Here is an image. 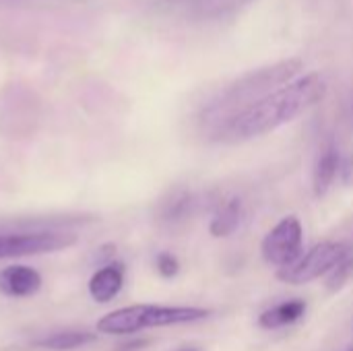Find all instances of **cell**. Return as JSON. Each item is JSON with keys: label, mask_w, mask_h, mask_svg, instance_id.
I'll return each instance as SVG.
<instances>
[{"label": "cell", "mask_w": 353, "mask_h": 351, "mask_svg": "<svg viewBox=\"0 0 353 351\" xmlns=\"http://www.w3.org/2000/svg\"><path fill=\"white\" fill-rule=\"evenodd\" d=\"M325 93L327 83L323 74L308 72L265 95L263 99H259L256 103H252L225 124L213 128V139L240 143L273 132L283 124L294 122L296 118L312 110L316 103H321Z\"/></svg>", "instance_id": "1"}, {"label": "cell", "mask_w": 353, "mask_h": 351, "mask_svg": "<svg viewBox=\"0 0 353 351\" xmlns=\"http://www.w3.org/2000/svg\"><path fill=\"white\" fill-rule=\"evenodd\" d=\"M304 64L298 58L281 60L271 66L256 68L240 79H236L205 112L207 120L211 122L213 128L225 124L265 95L273 93L275 89L296 81V77L302 72Z\"/></svg>", "instance_id": "2"}, {"label": "cell", "mask_w": 353, "mask_h": 351, "mask_svg": "<svg viewBox=\"0 0 353 351\" xmlns=\"http://www.w3.org/2000/svg\"><path fill=\"white\" fill-rule=\"evenodd\" d=\"M211 317V310L196 306H155L134 304L122 306L97 321V333L101 335H132L143 329L190 325Z\"/></svg>", "instance_id": "3"}, {"label": "cell", "mask_w": 353, "mask_h": 351, "mask_svg": "<svg viewBox=\"0 0 353 351\" xmlns=\"http://www.w3.org/2000/svg\"><path fill=\"white\" fill-rule=\"evenodd\" d=\"M350 257V248L341 242H323L310 248L298 263L288 269H281L277 277L290 285H304L314 279H321L341 267Z\"/></svg>", "instance_id": "4"}, {"label": "cell", "mask_w": 353, "mask_h": 351, "mask_svg": "<svg viewBox=\"0 0 353 351\" xmlns=\"http://www.w3.org/2000/svg\"><path fill=\"white\" fill-rule=\"evenodd\" d=\"M77 234L66 230H27L0 234V261L58 252L77 244Z\"/></svg>", "instance_id": "5"}, {"label": "cell", "mask_w": 353, "mask_h": 351, "mask_svg": "<svg viewBox=\"0 0 353 351\" xmlns=\"http://www.w3.org/2000/svg\"><path fill=\"white\" fill-rule=\"evenodd\" d=\"M304 248V230L298 217L290 215L283 217L265 238L261 244V254L267 265L281 269L292 267L302 259Z\"/></svg>", "instance_id": "6"}, {"label": "cell", "mask_w": 353, "mask_h": 351, "mask_svg": "<svg viewBox=\"0 0 353 351\" xmlns=\"http://www.w3.org/2000/svg\"><path fill=\"white\" fill-rule=\"evenodd\" d=\"M41 275L29 265H10L0 271V292L8 298H31L41 290Z\"/></svg>", "instance_id": "7"}, {"label": "cell", "mask_w": 353, "mask_h": 351, "mask_svg": "<svg viewBox=\"0 0 353 351\" xmlns=\"http://www.w3.org/2000/svg\"><path fill=\"white\" fill-rule=\"evenodd\" d=\"M124 271H126L124 265L118 261L101 265L87 283V292L91 300L97 304H110L124 288Z\"/></svg>", "instance_id": "8"}, {"label": "cell", "mask_w": 353, "mask_h": 351, "mask_svg": "<svg viewBox=\"0 0 353 351\" xmlns=\"http://www.w3.org/2000/svg\"><path fill=\"white\" fill-rule=\"evenodd\" d=\"M339 170H341V157L337 153V147L335 145H329L321 153V157L316 159L314 174H312V188H314V194L319 199L329 192V188L333 186Z\"/></svg>", "instance_id": "9"}, {"label": "cell", "mask_w": 353, "mask_h": 351, "mask_svg": "<svg viewBox=\"0 0 353 351\" xmlns=\"http://www.w3.org/2000/svg\"><path fill=\"white\" fill-rule=\"evenodd\" d=\"M242 215H244V207H242V201L240 199H228V201H223L217 207V211H215V215H213V219L209 223L211 236L213 238H228V236H232L240 228Z\"/></svg>", "instance_id": "10"}, {"label": "cell", "mask_w": 353, "mask_h": 351, "mask_svg": "<svg viewBox=\"0 0 353 351\" xmlns=\"http://www.w3.org/2000/svg\"><path fill=\"white\" fill-rule=\"evenodd\" d=\"M97 341V333H89V331H62V333H52L48 337L35 339L31 343V348L35 350H48V351H74L85 345H91Z\"/></svg>", "instance_id": "11"}, {"label": "cell", "mask_w": 353, "mask_h": 351, "mask_svg": "<svg viewBox=\"0 0 353 351\" xmlns=\"http://www.w3.org/2000/svg\"><path fill=\"white\" fill-rule=\"evenodd\" d=\"M306 312V302L304 300H290V302H281L269 310H265L259 317V325L263 329H281L288 325L298 323Z\"/></svg>", "instance_id": "12"}, {"label": "cell", "mask_w": 353, "mask_h": 351, "mask_svg": "<svg viewBox=\"0 0 353 351\" xmlns=\"http://www.w3.org/2000/svg\"><path fill=\"white\" fill-rule=\"evenodd\" d=\"M192 205H194V201H192V194L190 192H186V190H180V192H176V194H172V199L170 201H165L163 203V207H161V221L163 223H170V225H174V223H180V221H184V219H188L190 217V213H192Z\"/></svg>", "instance_id": "13"}, {"label": "cell", "mask_w": 353, "mask_h": 351, "mask_svg": "<svg viewBox=\"0 0 353 351\" xmlns=\"http://www.w3.org/2000/svg\"><path fill=\"white\" fill-rule=\"evenodd\" d=\"M155 269L163 279H172L180 273V261L172 252H159L155 259Z\"/></svg>", "instance_id": "14"}, {"label": "cell", "mask_w": 353, "mask_h": 351, "mask_svg": "<svg viewBox=\"0 0 353 351\" xmlns=\"http://www.w3.org/2000/svg\"><path fill=\"white\" fill-rule=\"evenodd\" d=\"M339 172H341V176H343V182H345L347 186H353V155L341 161V170H339Z\"/></svg>", "instance_id": "15"}, {"label": "cell", "mask_w": 353, "mask_h": 351, "mask_svg": "<svg viewBox=\"0 0 353 351\" xmlns=\"http://www.w3.org/2000/svg\"><path fill=\"white\" fill-rule=\"evenodd\" d=\"M163 4H168V6H182V8H188V6H192V4H196V2H201V0H161Z\"/></svg>", "instance_id": "16"}, {"label": "cell", "mask_w": 353, "mask_h": 351, "mask_svg": "<svg viewBox=\"0 0 353 351\" xmlns=\"http://www.w3.org/2000/svg\"><path fill=\"white\" fill-rule=\"evenodd\" d=\"M350 259H352V263H353V254H352V252H350Z\"/></svg>", "instance_id": "17"}, {"label": "cell", "mask_w": 353, "mask_h": 351, "mask_svg": "<svg viewBox=\"0 0 353 351\" xmlns=\"http://www.w3.org/2000/svg\"><path fill=\"white\" fill-rule=\"evenodd\" d=\"M347 351H353V348H350V350H347Z\"/></svg>", "instance_id": "18"}, {"label": "cell", "mask_w": 353, "mask_h": 351, "mask_svg": "<svg viewBox=\"0 0 353 351\" xmlns=\"http://www.w3.org/2000/svg\"><path fill=\"white\" fill-rule=\"evenodd\" d=\"M184 351H190V350H184Z\"/></svg>", "instance_id": "19"}]
</instances>
